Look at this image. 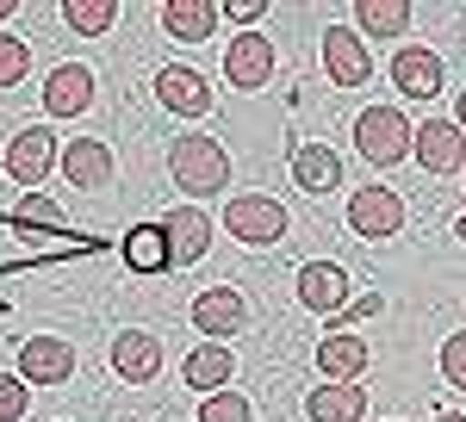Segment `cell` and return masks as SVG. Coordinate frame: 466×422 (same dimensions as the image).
Segmentation results:
<instances>
[{"instance_id":"obj_1","label":"cell","mask_w":466,"mask_h":422,"mask_svg":"<svg viewBox=\"0 0 466 422\" xmlns=\"http://www.w3.org/2000/svg\"><path fill=\"white\" fill-rule=\"evenodd\" d=\"M168 168H175V186H187L193 199H218L230 186V156L206 131H187V137L168 143Z\"/></svg>"},{"instance_id":"obj_2","label":"cell","mask_w":466,"mask_h":422,"mask_svg":"<svg viewBox=\"0 0 466 422\" xmlns=\"http://www.w3.org/2000/svg\"><path fill=\"white\" fill-rule=\"evenodd\" d=\"M410 118L398 112V106H367L355 118V149L367 156V162H380V168H392V162H404L410 156Z\"/></svg>"},{"instance_id":"obj_3","label":"cell","mask_w":466,"mask_h":422,"mask_svg":"<svg viewBox=\"0 0 466 422\" xmlns=\"http://www.w3.org/2000/svg\"><path fill=\"white\" fill-rule=\"evenodd\" d=\"M224 230H230L237 243H249V248H268V243L287 236V206L268 199V193H237V199L224 206Z\"/></svg>"},{"instance_id":"obj_4","label":"cell","mask_w":466,"mask_h":422,"mask_svg":"<svg viewBox=\"0 0 466 422\" xmlns=\"http://www.w3.org/2000/svg\"><path fill=\"white\" fill-rule=\"evenodd\" d=\"M323 69L336 87H367L373 81V56H367V37L355 25H329L323 32Z\"/></svg>"},{"instance_id":"obj_5","label":"cell","mask_w":466,"mask_h":422,"mask_svg":"<svg viewBox=\"0 0 466 422\" xmlns=\"http://www.w3.org/2000/svg\"><path fill=\"white\" fill-rule=\"evenodd\" d=\"M69 373H75L69 336H25V348H19V379L25 386H69Z\"/></svg>"},{"instance_id":"obj_6","label":"cell","mask_w":466,"mask_h":422,"mask_svg":"<svg viewBox=\"0 0 466 422\" xmlns=\"http://www.w3.org/2000/svg\"><path fill=\"white\" fill-rule=\"evenodd\" d=\"M56 162H63V156H56V131H50V125H25L19 137L6 143V175L19 180V186H37Z\"/></svg>"},{"instance_id":"obj_7","label":"cell","mask_w":466,"mask_h":422,"mask_svg":"<svg viewBox=\"0 0 466 422\" xmlns=\"http://www.w3.org/2000/svg\"><path fill=\"white\" fill-rule=\"evenodd\" d=\"M349 230L355 236H398L404 230V199L392 186H360L349 199Z\"/></svg>"},{"instance_id":"obj_8","label":"cell","mask_w":466,"mask_h":422,"mask_svg":"<svg viewBox=\"0 0 466 422\" xmlns=\"http://www.w3.org/2000/svg\"><path fill=\"white\" fill-rule=\"evenodd\" d=\"M410 149H417V162H423L430 175H454V168H466V131L454 125V118H430V125H417Z\"/></svg>"},{"instance_id":"obj_9","label":"cell","mask_w":466,"mask_h":422,"mask_svg":"<svg viewBox=\"0 0 466 422\" xmlns=\"http://www.w3.org/2000/svg\"><path fill=\"white\" fill-rule=\"evenodd\" d=\"M112 373H118L125 386H149V379L162 373V342H156L149 329H118V336H112Z\"/></svg>"},{"instance_id":"obj_10","label":"cell","mask_w":466,"mask_h":422,"mask_svg":"<svg viewBox=\"0 0 466 422\" xmlns=\"http://www.w3.org/2000/svg\"><path fill=\"white\" fill-rule=\"evenodd\" d=\"M268 75H274V44L261 32L230 37V50H224V81L249 94V87H268Z\"/></svg>"},{"instance_id":"obj_11","label":"cell","mask_w":466,"mask_h":422,"mask_svg":"<svg viewBox=\"0 0 466 422\" xmlns=\"http://www.w3.org/2000/svg\"><path fill=\"white\" fill-rule=\"evenodd\" d=\"M299 305L318 316H336L349 305V274L336 267V261H305L299 267Z\"/></svg>"},{"instance_id":"obj_12","label":"cell","mask_w":466,"mask_h":422,"mask_svg":"<svg viewBox=\"0 0 466 422\" xmlns=\"http://www.w3.org/2000/svg\"><path fill=\"white\" fill-rule=\"evenodd\" d=\"M249 323V305H243V292H230V286H212V292H199L193 298V329L199 336H237Z\"/></svg>"},{"instance_id":"obj_13","label":"cell","mask_w":466,"mask_h":422,"mask_svg":"<svg viewBox=\"0 0 466 422\" xmlns=\"http://www.w3.org/2000/svg\"><path fill=\"white\" fill-rule=\"evenodd\" d=\"M392 81H398L404 100H435V94H441V56L404 44V50L392 56Z\"/></svg>"},{"instance_id":"obj_14","label":"cell","mask_w":466,"mask_h":422,"mask_svg":"<svg viewBox=\"0 0 466 422\" xmlns=\"http://www.w3.org/2000/svg\"><path fill=\"white\" fill-rule=\"evenodd\" d=\"M318 373L329 386H355L360 373H367V336H323L318 342Z\"/></svg>"},{"instance_id":"obj_15","label":"cell","mask_w":466,"mask_h":422,"mask_svg":"<svg viewBox=\"0 0 466 422\" xmlns=\"http://www.w3.org/2000/svg\"><path fill=\"white\" fill-rule=\"evenodd\" d=\"M156 100L168 106V112L206 118L212 112V87H206V75H193V69H162L156 75Z\"/></svg>"},{"instance_id":"obj_16","label":"cell","mask_w":466,"mask_h":422,"mask_svg":"<svg viewBox=\"0 0 466 422\" xmlns=\"http://www.w3.org/2000/svg\"><path fill=\"white\" fill-rule=\"evenodd\" d=\"M87 100H94V75L81 69V63H63L44 81V112L50 118H75V112H87Z\"/></svg>"},{"instance_id":"obj_17","label":"cell","mask_w":466,"mask_h":422,"mask_svg":"<svg viewBox=\"0 0 466 422\" xmlns=\"http://www.w3.org/2000/svg\"><path fill=\"white\" fill-rule=\"evenodd\" d=\"M168 255H175V267H187V261H199L206 248H212V217L206 211H193V206H180L168 211Z\"/></svg>"},{"instance_id":"obj_18","label":"cell","mask_w":466,"mask_h":422,"mask_svg":"<svg viewBox=\"0 0 466 422\" xmlns=\"http://www.w3.org/2000/svg\"><path fill=\"white\" fill-rule=\"evenodd\" d=\"M63 175H69V186H112V149L100 137H69Z\"/></svg>"},{"instance_id":"obj_19","label":"cell","mask_w":466,"mask_h":422,"mask_svg":"<svg viewBox=\"0 0 466 422\" xmlns=\"http://www.w3.org/2000/svg\"><path fill=\"white\" fill-rule=\"evenodd\" d=\"M292 180L318 199V193H336L342 186V156L336 149H323V143H305V149H292Z\"/></svg>"},{"instance_id":"obj_20","label":"cell","mask_w":466,"mask_h":422,"mask_svg":"<svg viewBox=\"0 0 466 422\" xmlns=\"http://www.w3.org/2000/svg\"><path fill=\"white\" fill-rule=\"evenodd\" d=\"M180 373H187V386H193V391H206V397H212V391L230 386L237 360H230V348H224V342H199V348L187 354V367H180Z\"/></svg>"},{"instance_id":"obj_21","label":"cell","mask_w":466,"mask_h":422,"mask_svg":"<svg viewBox=\"0 0 466 422\" xmlns=\"http://www.w3.org/2000/svg\"><path fill=\"white\" fill-rule=\"evenodd\" d=\"M311 422H367V391L360 386H318L305 397Z\"/></svg>"},{"instance_id":"obj_22","label":"cell","mask_w":466,"mask_h":422,"mask_svg":"<svg viewBox=\"0 0 466 422\" xmlns=\"http://www.w3.org/2000/svg\"><path fill=\"white\" fill-rule=\"evenodd\" d=\"M125 267H131V274H168V267H175L168 230H162V224H137V230L125 236Z\"/></svg>"},{"instance_id":"obj_23","label":"cell","mask_w":466,"mask_h":422,"mask_svg":"<svg viewBox=\"0 0 466 422\" xmlns=\"http://www.w3.org/2000/svg\"><path fill=\"white\" fill-rule=\"evenodd\" d=\"M162 25H168V37H180V44H206V37L218 32V6L212 0H168V6H162Z\"/></svg>"},{"instance_id":"obj_24","label":"cell","mask_w":466,"mask_h":422,"mask_svg":"<svg viewBox=\"0 0 466 422\" xmlns=\"http://www.w3.org/2000/svg\"><path fill=\"white\" fill-rule=\"evenodd\" d=\"M355 32L360 37H404L410 32V6L404 0H355Z\"/></svg>"},{"instance_id":"obj_25","label":"cell","mask_w":466,"mask_h":422,"mask_svg":"<svg viewBox=\"0 0 466 422\" xmlns=\"http://www.w3.org/2000/svg\"><path fill=\"white\" fill-rule=\"evenodd\" d=\"M63 19H69V32L81 37H106L118 25V6L112 0H63Z\"/></svg>"},{"instance_id":"obj_26","label":"cell","mask_w":466,"mask_h":422,"mask_svg":"<svg viewBox=\"0 0 466 422\" xmlns=\"http://www.w3.org/2000/svg\"><path fill=\"white\" fill-rule=\"evenodd\" d=\"M13 224H37V230H63L69 217H63V206H56V199H44V193H25V199L13 206Z\"/></svg>"},{"instance_id":"obj_27","label":"cell","mask_w":466,"mask_h":422,"mask_svg":"<svg viewBox=\"0 0 466 422\" xmlns=\"http://www.w3.org/2000/svg\"><path fill=\"white\" fill-rule=\"evenodd\" d=\"M199 422H255V410H249V397H237V391H212L199 404Z\"/></svg>"},{"instance_id":"obj_28","label":"cell","mask_w":466,"mask_h":422,"mask_svg":"<svg viewBox=\"0 0 466 422\" xmlns=\"http://www.w3.org/2000/svg\"><path fill=\"white\" fill-rule=\"evenodd\" d=\"M25 69H32V50L19 37H0V87H19Z\"/></svg>"},{"instance_id":"obj_29","label":"cell","mask_w":466,"mask_h":422,"mask_svg":"<svg viewBox=\"0 0 466 422\" xmlns=\"http://www.w3.org/2000/svg\"><path fill=\"white\" fill-rule=\"evenodd\" d=\"M32 410V391H25V379L19 373H0V422H19Z\"/></svg>"},{"instance_id":"obj_30","label":"cell","mask_w":466,"mask_h":422,"mask_svg":"<svg viewBox=\"0 0 466 422\" xmlns=\"http://www.w3.org/2000/svg\"><path fill=\"white\" fill-rule=\"evenodd\" d=\"M441 379L466 391V336H448L441 342Z\"/></svg>"},{"instance_id":"obj_31","label":"cell","mask_w":466,"mask_h":422,"mask_svg":"<svg viewBox=\"0 0 466 422\" xmlns=\"http://www.w3.org/2000/svg\"><path fill=\"white\" fill-rule=\"evenodd\" d=\"M380 311H386V298H380V292H367V298H349L336 316H355V323H367V316H380Z\"/></svg>"},{"instance_id":"obj_32","label":"cell","mask_w":466,"mask_h":422,"mask_svg":"<svg viewBox=\"0 0 466 422\" xmlns=\"http://www.w3.org/2000/svg\"><path fill=\"white\" fill-rule=\"evenodd\" d=\"M218 13H230L237 25H255V19H261V0H224Z\"/></svg>"},{"instance_id":"obj_33","label":"cell","mask_w":466,"mask_h":422,"mask_svg":"<svg viewBox=\"0 0 466 422\" xmlns=\"http://www.w3.org/2000/svg\"><path fill=\"white\" fill-rule=\"evenodd\" d=\"M454 125L466 131V87H461V100H454Z\"/></svg>"},{"instance_id":"obj_34","label":"cell","mask_w":466,"mask_h":422,"mask_svg":"<svg viewBox=\"0 0 466 422\" xmlns=\"http://www.w3.org/2000/svg\"><path fill=\"white\" fill-rule=\"evenodd\" d=\"M435 422H466V417H454V410H441V417H435Z\"/></svg>"},{"instance_id":"obj_35","label":"cell","mask_w":466,"mask_h":422,"mask_svg":"<svg viewBox=\"0 0 466 422\" xmlns=\"http://www.w3.org/2000/svg\"><path fill=\"white\" fill-rule=\"evenodd\" d=\"M454 236H461V243H466V217H461V224H454Z\"/></svg>"},{"instance_id":"obj_36","label":"cell","mask_w":466,"mask_h":422,"mask_svg":"<svg viewBox=\"0 0 466 422\" xmlns=\"http://www.w3.org/2000/svg\"><path fill=\"white\" fill-rule=\"evenodd\" d=\"M6 13H13V0H0V19H6Z\"/></svg>"}]
</instances>
